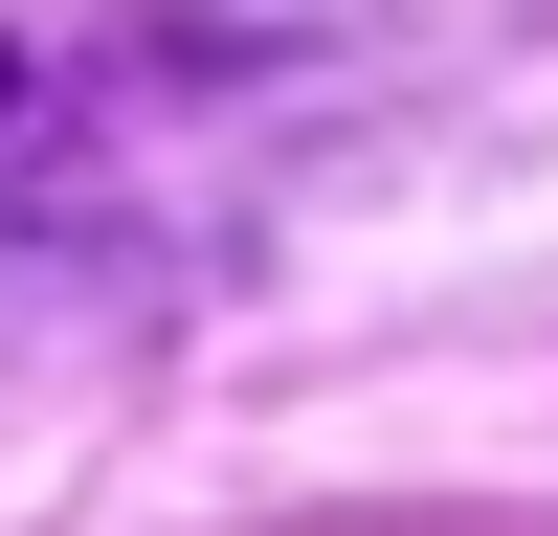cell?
Instances as JSON below:
<instances>
[{"instance_id": "6da1fadb", "label": "cell", "mask_w": 558, "mask_h": 536, "mask_svg": "<svg viewBox=\"0 0 558 536\" xmlns=\"http://www.w3.org/2000/svg\"><path fill=\"white\" fill-rule=\"evenodd\" d=\"M0 112H23V68H0Z\"/></svg>"}]
</instances>
